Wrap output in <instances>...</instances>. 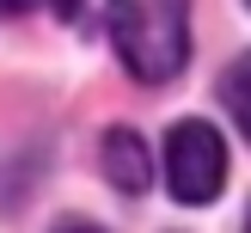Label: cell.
<instances>
[{"label": "cell", "mask_w": 251, "mask_h": 233, "mask_svg": "<svg viewBox=\"0 0 251 233\" xmlns=\"http://www.w3.org/2000/svg\"><path fill=\"white\" fill-rule=\"evenodd\" d=\"M110 43L135 80H178L190 61V0H110Z\"/></svg>", "instance_id": "obj_1"}, {"label": "cell", "mask_w": 251, "mask_h": 233, "mask_svg": "<svg viewBox=\"0 0 251 233\" xmlns=\"http://www.w3.org/2000/svg\"><path fill=\"white\" fill-rule=\"evenodd\" d=\"M221 184H227V141L215 135V123L184 117L166 135V190L178 203H215Z\"/></svg>", "instance_id": "obj_2"}, {"label": "cell", "mask_w": 251, "mask_h": 233, "mask_svg": "<svg viewBox=\"0 0 251 233\" xmlns=\"http://www.w3.org/2000/svg\"><path fill=\"white\" fill-rule=\"evenodd\" d=\"M98 159H104V178L117 184V190H129V196H141L147 184H153V159H147V147H141V135L135 129H104V147H98Z\"/></svg>", "instance_id": "obj_3"}, {"label": "cell", "mask_w": 251, "mask_h": 233, "mask_svg": "<svg viewBox=\"0 0 251 233\" xmlns=\"http://www.w3.org/2000/svg\"><path fill=\"white\" fill-rule=\"evenodd\" d=\"M221 98H227V110H233V123L251 135V55H239L227 68V80H221Z\"/></svg>", "instance_id": "obj_4"}, {"label": "cell", "mask_w": 251, "mask_h": 233, "mask_svg": "<svg viewBox=\"0 0 251 233\" xmlns=\"http://www.w3.org/2000/svg\"><path fill=\"white\" fill-rule=\"evenodd\" d=\"M6 12H61L68 19V12H80V0H0V19Z\"/></svg>", "instance_id": "obj_5"}, {"label": "cell", "mask_w": 251, "mask_h": 233, "mask_svg": "<svg viewBox=\"0 0 251 233\" xmlns=\"http://www.w3.org/2000/svg\"><path fill=\"white\" fill-rule=\"evenodd\" d=\"M61 233H98V227H86V221H68V227H61Z\"/></svg>", "instance_id": "obj_6"}, {"label": "cell", "mask_w": 251, "mask_h": 233, "mask_svg": "<svg viewBox=\"0 0 251 233\" xmlns=\"http://www.w3.org/2000/svg\"><path fill=\"white\" fill-rule=\"evenodd\" d=\"M245 233H251V208H245Z\"/></svg>", "instance_id": "obj_7"}, {"label": "cell", "mask_w": 251, "mask_h": 233, "mask_svg": "<svg viewBox=\"0 0 251 233\" xmlns=\"http://www.w3.org/2000/svg\"><path fill=\"white\" fill-rule=\"evenodd\" d=\"M245 6H251V0H245Z\"/></svg>", "instance_id": "obj_8"}]
</instances>
